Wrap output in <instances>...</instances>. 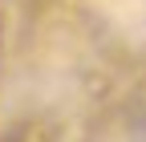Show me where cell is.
<instances>
[{"instance_id":"1","label":"cell","mask_w":146,"mask_h":142,"mask_svg":"<svg viewBox=\"0 0 146 142\" xmlns=\"http://www.w3.org/2000/svg\"><path fill=\"white\" fill-rule=\"evenodd\" d=\"M0 142H53V134H49L45 122H21L8 134H0Z\"/></svg>"},{"instance_id":"2","label":"cell","mask_w":146,"mask_h":142,"mask_svg":"<svg viewBox=\"0 0 146 142\" xmlns=\"http://www.w3.org/2000/svg\"><path fill=\"white\" fill-rule=\"evenodd\" d=\"M4 29H8V12L0 4V65H4Z\"/></svg>"}]
</instances>
